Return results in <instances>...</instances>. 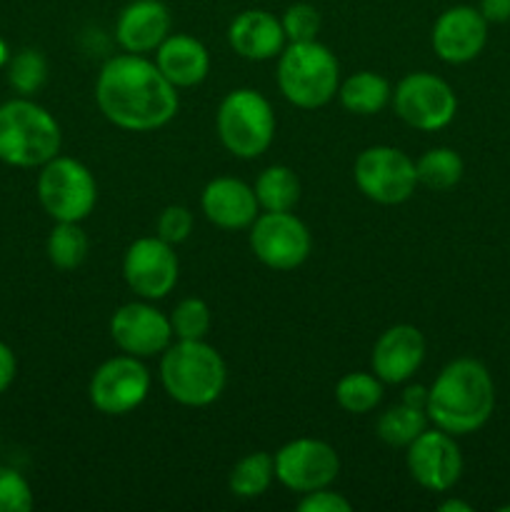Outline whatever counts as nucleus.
Masks as SVG:
<instances>
[{
	"instance_id": "33",
	"label": "nucleus",
	"mask_w": 510,
	"mask_h": 512,
	"mask_svg": "<svg viewBox=\"0 0 510 512\" xmlns=\"http://www.w3.org/2000/svg\"><path fill=\"white\" fill-rule=\"evenodd\" d=\"M155 228H158V238H163L165 243L180 245L193 233V213L185 205H168L158 215V225Z\"/></svg>"
},
{
	"instance_id": "17",
	"label": "nucleus",
	"mask_w": 510,
	"mask_h": 512,
	"mask_svg": "<svg viewBox=\"0 0 510 512\" xmlns=\"http://www.w3.org/2000/svg\"><path fill=\"white\" fill-rule=\"evenodd\" d=\"M425 360V338L415 325L400 323L375 340L370 365L383 383L400 385L415 375Z\"/></svg>"
},
{
	"instance_id": "27",
	"label": "nucleus",
	"mask_w": 510,
	"mask_h": 512,
	"mask_svg": "<svg viewBox=\"0 0 510 512\" xmlns=\"http://www.w3.org/2000/svg\"><path fill=\"white\" fill-rule=\"evenodd\" d=\"M463 158L453 148H433L415 163L418 185L430 190H450L463 178Z\"/></svg>"
},
{
	"instance_id": "30",
	"label": "nucleus",
	"mask_w": 510,
	"mask_h": 512,
	"mask_svg": "<svg viewBox=\"0 0 510 512\" xmlns=\"http://www.w3.org/2000/svg\"><path fill=\"white\" fill-rule=\"evenodd\" d=\"M168 318L178 340H205V335L210 333V325H213L208 303L200 298L180 300Z\"/></svg>"
},
{
	"instance_id": "5",
	"label": "nucleus",
	"mask_w": 510,
	"mask_h": 512,
	"mask_svg": "<svg viewBox=\"0 0 510 512\" xmlns=\"http://www.w3.org/2000/svg\"><path fill=\"white\" fill-rule=\"evenodd\" d=\"M278 88L295 108L328 105L340 88V65L333 50L318 40L288 43L278 55Z\"/></svg>"
},
{
	"instance_id": "39",
	"label": "nucleus",
	"mask_w": 510,
	"mask_h": 512,
	"mask_svg": "<svg viewBox=\"0 0 510 512\" xmlns=\"http://www.w3.org/2000/svg\"><path fill=\"white\" fill-rule=\"evenodd\" d=\"M8 60H10V50H8V45H5V40L0 38V68H3V65H8Z\"/></svg>"
},
{
	"instance_id": "38",
	"label": "nucleus",
	"mask_w": 510,
	"mask_h": 512,
	"mask_svg": "<svg viewBox=\"0 0 510 512\" xmlns=\"http://www.w3.org/2000/svg\"><path fill=\"white\" fill-rule=\"evenodd\" d=\"M440 512H473L468 503H463V500H445V503H440Z\"/></svg>"
},
{
	"instance_id": "11",
	"label": "nucleus",
	"mask_w": 510,
	"mask_h": 512,
	"mask_svg": "<svg viewBox=\"0 0 510 512\" xmlns=\"http://www.w3.org/2000/svg\"><path fill=\"white\" fill-rule=\"evenodd\" d=\"M150 373L135 355H115L93 373L88 398L103 415H128L145 403Z\"/></svg>"
},
{
	"instance_id": "20",
	"label": "nucleus",
	"mask_w": 510,
	"mask_h": 512,
	"mask_svg": "<svg viewBox=\"0 0 510 512\" xmlns=\"http://www.w3.org/2000/svg\"><path fill=\"white\" fill-rule=\"evenodd\" d=\"M285 30L280 18H275L268 10H243L240 15H235L233 23L228 28V43L240 58L255 60V63H263V60L278 58L285 48Z\"/></svg>"
},
{
	"instance_id": "37",
	"label": "nucleus",
	"mask_w": 510,
	"mask_h": 512,
	"mask_svg": "<svg viewBox=\"0 0 510 512\" xmlns=\"http://www.w3.org/2000/svg\"><path fill=\"white\" fill-rule=\"evenodd\" d=\"M403 403L415 405V408H428V390L423 385H410L403 393Z\"/></svg>"
},
{
	"instance_id": "10",
	"label": "nucleus",
	"mask_w": 510,
	"mask_h": 512,
	"mask_svg": "<svg viewBox=\"0 0 510 512\" xmlns=\"http://www.w3.org/2000/svg\"><path fill=\"white\" fill-rule=\"evenodd\" d=\"M250 248L265 268L288 273L310 258L313 238H310L308 225L290 210L285 213L265 210L250 225Z\"/></svg>"
},
{
	"instance_id": "3",
	"label": "nucleus",
	"mask_w": 510,
	"mask_h": 512,
	"mask_svg": "<svg viewBox=\"0 0 510 512\" xmlns=\"http://www.w3.org/2000/svg\"><path fill=\"white\" fill-rule=\"evenodd\" d=\"M160 383L175 403L205 408L223 395L228 368L223 355L205 340H178L163 350Z\"/></svg>"
},
{
	"instance_id": "8",
	"label": "nucleus",
	"mask_w": 510,
	"mask_h": 512,
	"mask_svg": "<svg viewBox=\"0 0 510 512\" xmlns=\"http://www.w3.org/2000/svg\"><path fill=\"white\" fill-rule=\"evenodd\" d=\"M353 178L360 193L378 205H400L418 188L415 163L398 148L373 145L355 158Z\"/></svg>"
},
{
	"instance_id": "21",
	"label": "nucleus",
	"mask_w": 510,
	"mask_h": 512,
	"mask_svg": "<svg viewBox=\"0 0 510 512\" xmlns=\"http://www.w3.org/2000/svg\"><path fill=\"white\" fill-rule=\"evenodd\" d=\"M155 65L175 88H193L208 78L210 53L193 35L170 33L155 50Z\"/></svg>"
},
{
	"instance_id": "32",
	"label": "nucleus",
	"mask_w": 510,
	"mask_h": 512,
	"mask_svg": "<svg viewBox=\"0 0 510 512\" xmlns=\"http://www.w3.org/2000/svg\"><path fill=\"white\" fill-rule=\"evenodd\" d=\"M35 505L30 483L13 468L0 465V512H30Z\"/></svg>"
},
{
	"instance_id": "1",
	"label": "nucleus",
	"mask_w": 510,
	"mask_h": 512,
	"mask_svg": "<svg viewBox=\"0 0 510 512\" xmlns=\"http://www.w3.org/2000/svg\"><path fill=\"white\" fill-rule=\"evenodd\" d=\"M100 113L120 130L150 133L175 118L180 108L178 88L145 55H115L95 80Z\"/></svg>"
},
{
	"instance_id": "4",
	"label": "nucleus",
	"mask_w": 510,
	"mask_h": 512,
	"mask_svg": "<svg viewBox=\"0 0 510 512\" xmlns=\"http://www.w3.org/2000/svg\"><path fill=\"white\" fill-rule=\"evenodd\" d=\"M58 120L30 98L0 105V160L13 168H40L60 153Z\"/></svg>"
},
{
	"instance_id": "16",
	"label": "nucleus",
	"mask_w": 510,
	"mask_h": 512,
	"mask_svg": "<svg viewBox=\"0 0 510 512\" xmlns=\"http://www.w3.org/2000/svg\"><path fill=\"white\" fill-rule=\"evenodd\" d=\"M430 40L438 58L445 63H470L483 53L485 40H488V20L480 15L478 8L455 5L440 13Z\"/></svg>"
},
{
	"instance_id": "28",
	"label": "nucleus",
	"mask_w": 510,
	"mask_h": 512,
	"mask_svg": "<svg viewBox=\"0 0 510 512\" xmlns=\"http://www.w3.org/2000/svg\"><path fill=\"white\" fill-rule=\"evenodd\" d=\"M335 400L345 413L365 415L383 400V380L375 373H348L335 385Z\"/></svg>"
},
{
	"instance_id": "26",
	"label": "nucleus",
	"mask_w": 510,
	"mask_h": 512,
	"mask_svg": "<svg viewBox=\"0 0 510 512\" xmlns=\"http://www.w3.org/2000/svg\"><path fill=\"white\" fill-rule=\"evenodd\" d=\"M48 260L58 270H75L85 263L90 250V240L85 235V230L80 228V223H55V228L50 230L48 243Z\"/></svg>"
},
{
	"instance_id": "18",
	"label": "nucleus",
	"mask_w": 510,
	"mask_h": 512,
	"mask_svg": "<svg viewBox=\"0 0 510 512\" xmlns=\"http://www.w3.org/2000/svg\"><path fill=\"white\" fill-rule=\"evenodd\" d=\"M173 28V18L163 0H133L115 20V38L125 53L148 55L160 48Z\"/></svg>"
},
{
	"instance_id": "25",
	"label": "nucleus",
	"mask_w": 510,
	"mask_h": 512,
	"mask_svg": "<svg viewBox=\"0 0 510 512\" xmlns=\"http://www.w3.org/2000/svg\"><path fill=\"white\" fill-rule=\"evenodd\" d=\"M275 480V460L270 453H250L235 463L228 475V488L235 498H260Z\"/></svg>"
},
{
	"instance_id": "22",
	"label": "nucleus",
	"mask_w": 510,
	"mask_h": 512,
	"mask_svg": "<svg viewBox=\"0 0 510 512\" xmlns=\"http://www.w3.org/2000/svg\"><path fill=\"white\" fill-rule=\"evenodd\" d=\"M340 105L353 115H375L393 100L388 80L373 70H360L345 78L338 88Z\"/></svg>"
},
{
	"instance_id": "9",
	"label": "nucleus",
	"mask_w": 510,
	"mask_h": 512,
	"mask_svg": "<svg viewBox=\"0 0 510 512\" xmlns=\"http://www.w3.org/2000/svg\"><path fill=\"white\" fill-rule=\"evenodd\" d=\"M393 108L405 125L423 133H435V130L450 125V120L458 113V98L455 90L438 78L435 73H410L395 85Z\"/></svg>"
},
{
	"instance_id": "13",
	"label": "nucleus",
	"mask_w": 510,
	"mask_h": 512,
	"mask_svg": "<svg viewBox=\"0 0 510 512\" xmlns=\"http://www.w3.org/2000/svg\"><path fill=\"white\" fill-rule=\"evenodd\" d=\"M178 255L163 238H138L123 258V278L133 293L145 300H163L178 283Z\"/></svg>"
},
{
	"instance_id": "12",
	"label": "nucleus",
	"mask_w": 510,
	"mask_h": 512,
	"mask_svg": "<svg viewBox=\"0 0 510 512\" xmlns=\"http://www.w3.org/2000/svg\"><path fill=\"white\" fill-rule=\"evenodd\" d=\"M275 460V478L293 493L328 488L340 473V458L325 440L295 438L285 443Z\"/></svg>"
},
{
	"instance_id": "14",
	"label": "nucleus",
	"mask_w": 510,
	"mask_h": 512,
	"mask_svg": "<svg viewBox=\"0 0 510 512\" xmlns=\"http://www.w3.org/2000/svg\"><path fill=\"white\" fill-rule=\"evenodd\" d=\"M405 450H408L405 455L408 473L420 488L430 493H445L460 480L463 455L455 443V435L440 428H425Z\"/></svg>"
},
{
	"instance_id": "7",
	"label": "nucleus",
	"mask_w": 510,
	"mask_h": 512,
	"mask_svg": "<svg viewBox=\"0 0 510 512\" xmlns=\"http://www.w3.org/2000/svg\"><path fill=\"white\" fill-rule=\"evenodd\" d=\"M38 200L55 223H83L98 203V185L93 173L80 160L55 155L40 165Z\"/></svg>"
},
{
	"instance_id": "23",
	"label": "nucleus",
	"mask_w": 510,
	"mask_h": 512,
	"mask_svg": "<svg viewBox=\"0 0 510 512\" xmlns=\"http://www.w3.org/2000/svg\"><path fill=\"white\" fill-rule=\"evenodd\" d=\"M255 198L268 213H285L293 210L300 200V180L288 165H270L255 180Z\"/></svg>"
},
{
	"instance_id": "29",
	"label": "nucleus",
	"mask_w": 510,
	"mask_h": 512,
	"mask_svg": "<svg viewBox=\"0 0 510 512\" xmlns=\"http://www.w3.org/2000/svg\"><path fill=\"white\" fill-rule=\"evenodd\" d=\"M48 80V60L40 50L23 48L8 60V83L23 98L38 93Z\"/></svg>"
},
{
	"instance_id": "2",
	"label": "nucleus",
	"mask_w": 510,
	"mask_h": 512,
	"mask_svg": "<svg viewBox=\"0 0 510 512\" xmlns=\"http://www.w3.org/2000/svg\"><path fill=\"white\" fill-rule=\"evenodd\" d=\"M495 408V383L480 360L458 358L445 365L428 390V420L450 435L483 428Z\"/></svg>"
},
{
	"instance_id": "6",
	"label": "nucleus",
	"mask_w": 510,
	"mask_h": 512,
	"mask_svg": "<svg viewBox=\"0 0 510 512\" xmlns=\"http://www.w3.org/2000/svg\"><path fill=\"white\" fill-rule=\"evenodd\" d=\"M220 143L235 158H260L275 138V113L263 93L253 88L230 90L215 113Z\"/></svg>"
},
{
	"instance_id": "31",
	"label": "nucleus",
	"mask_w": 510,
	"mask_h": 512,
	"mask_svg": "<svg viewBox=\"0 0 510 512\" xmlns=\"http://www.w3.org/2000/svg\"><path fill=\"white\" fill-rule=\"evenodd\" d=\"M288 43H308L318 40L320 30V13L310 3H295L280 18Z\"/></svg>"
},
{
	"instance_id": "36",
	"label": "nucleus",
	"mask_w": 510,
	"mask_h": 512,
	"mask_svg": "<svg viewBox=\"0 0 510 512\" xmlns=\"http://www.w3.org/2000/svg\"><path fill=\"white\" fill-rule=\"evenodd\" d=\"M478 10L488 23H508L510 20V0H480Z\"/></svg>"
},
{
	"instance_id": "34",
	"label": "nucleus",
	"mask_w": 510,
	"mask_h": 512,
	"mask_svg": "<svg viewBox=\"0 0 510 512\" xmlns=\"http://www.w3.org/2000/svg\"><path fill=\"white\" fill-rule=\"evenodd\" d=\"M300 512H350L353 510V503H350L345 495L335 493V490L320 488V490H310V493H303L298 503Z\"/></svg>"
},
{
	"instance_id": "24",
	"label": "nucleus",
	"mask_w": 510,
	"mask_h": 512,
	"mask_svg": "<svg viewBox=\"0 0 510 512\" xmlns=\"http://www.w3.org/2000/svg\"><path fill=\"white\" fill-rule=\"evenodd\" d=\"M425 428H428V410L400 400L398 405L380 415L375 433L390 448H408Z\"/></svg>"
},
{
	"instance_id": "19",
	"label": "nucleus",
	"mask_w": 510,
	"mask_h": 512,
	"mask_svg": "<svg viewBox=\"0 0 510 512\" xmlns=\"http://www.w3.org/2000/svg\"><path fill=\"white\" fill-rule=\"evenodd\" d=\"M200 208L220 230H245L260 215L255 190L238 178L210 180L200 195Z\"/></svg>"
},
{
	"instance_id": "35",
	"label": "nucleus",
	"mask_w": 510,
	"mask_h": 512,
	"mask_svg": "<svg viewBox=\"0 0 510 512\" xmlns=\"http://www.w3.org/2000/svg\"><path fill=\"white\" fill-rule=\"evenodd\" d=\"M15 373H18V360H15V353L10 350V345H5L0 340V395L13 385Z\"/></svg>"
},
{
	"instance_id": "15",
	"label": "nucleus",
	"mask_w": 510,
	"mask_h": 512,
	"mask_svg": "<svg viewBox=\"0 0 510 512\" xmlns=\"http://www.w3.org/2000/svg\"><path fill=\"white\" fill-rule=\"evenodd\" d=\"M110 338L125 355L153 358L173 343V325L165 313L148 303L120 305L110 318Z\"/></svg>"
}]
</instances>
